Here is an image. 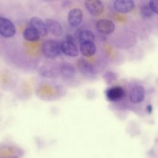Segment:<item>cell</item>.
I'll return each mask as SVG.
<instances>
[{
    "label": "cell",
    "instance_id": "1",
    "mask_svg": "<svg viewBox=\"0 0 158 158\" xmlns=\"http://www.w3.org/2000/svg\"><path fill=\"white\" fill-rule=\"evenodd\" d=\"M43 54L48 58H54L58 56L61 51L60 44L56 41H47L43 44L41 47Z\"/></svg>",
    "mask_w": 158,
    "mask_h": 158
},
{
    "label": "cell",
    "instance_id": "2",
    "mask_svg": "<svg viewBox=\"0 0 158 158\" xmlns=\"http://www.w3.org/2000/svg\"><path fill=\"white\" fill-rule=\"evenodd\" d=\"M16 32L14 24L8 19L0 17V35L5 38L14 36Z\"/></svg>",
    "mask_w": 158,
    "mask_h": 158
},
{
    "label": "cell",
    "instance_id": "3",
    "mask_svg": "<svg viewBox=\"0 0 158 158\" xmlns=\"http://www.w3.org/2000/svg\"><path fill=\"white\" fill-rule=\"evenodd\" d=\"M85 6L88 11L94 16L101 15L104 10L102 2L99 0L86 1L85 2Z\"/></svg>",
    "mask_w": 158,
    "mask_h": 158
},
{
    "label": "cell",
    "instance_id": "4",
    "mask_svg": "<svg viewBox=\"0 0 158 158\" xmlns=\"http://www.w3.org/2000/svg\"><path fill=\"white\" fill-rule=\"evenodd\" d=\"M125 95V91L121 86H113L106 91L107 99L110 101H118L121 100Z\"/></svg>",
    "mask_w": 158,
    "mask_h": 158
},
{
    "label": "cell",
    "instance_id": "5",
    "mask_svg": "<svg viewBox=\"0 0 158 158\" xmlns=\"http://www.w3.org/2000/svg\"><path fill=\"white\" fill-rule=\"evenodd\" d=\"M68 22L70 26L77 27L83 20V12L79 8H73L68 13Z\"/></svg>",
    "mask_w": 158,
    "mask_h": 158
},
{
    "label": "cell",
    "instance_id": "6",
    "mask_svg": "<svg viewBox=\"0 0 158 158\" xmlns=\"http://www.w3.org/2000/svg\"><path fill=\"white\" fill-rule=\"evenodd\" d=\"M96 28L98 31L104 35L112 33L115 30V25L113 22L108 19H100L96 23Z\"/></svg>",
    "mask_w": 158,
    "mask_h": 158
},
{
    "label": "cell",
    "instance_id": "7",
    "mask_svg": "<svg viewBox=\"0 0 158 158\" xmlns=\"http://www.w3.org/2000/svg\"><path fill=\"white\" fill-rule=\"evenodd\" d=\"M145 97V91L143 86L136 85L133 87L129 93V98L133 103H139L142 102Z\"/></svg>",
    "mask_w": 158,
    "mask_h": 158
},
{
    "label": "cell",
    "instance_id": "8",
    "mask_svg": "<svg viewBox=\"0 0 158 158\" xmlns=\"http://www.w3.org/2000/svg\"><path fill=\"white\" fill-rule=\"evenodd\" d=\"M30 23L31 27L35 29L40 36H46L48 34V29L44 22L38 17H32L30 19Z\"/></svg>",
    "mask_w": 158,
    "mask_h": 158
},
{
    "label": "cell",
    "instance_id": "9",
    "mask_svg": "<svg viewBox=\"0 0 158 158\" xmlns=\"http://www.w3.org/2000/svg\"><path fill=\"white\" fill-rule=\"evenodd\" d=\"M45 23L48 31H49L52 35L56 36H60L63 34V28L59 22L54 19H46Z\"/></svg>",
    "mask_w": 158,
    "mask_h": 158
},
{
    "label": "cell",
    "instance_id": "10",
    "mask_svg": "<svg viewBox=\"0 0 158 158\" xmlns=\"http://www.w3.org/2000/svg\"><path fill=\"white\" fill-rule=\"evenodd\" d=\"M134 7L135 2L132 0H117L114 2L115 9L121 13L129 12Z\"/></svg>",
    "mask_w": 158,
    "mask_h": 158
},
{
    "label": "cell",
    "instance_id": "11",
    "mask_svg": "<svg viewBox=\"0 0 158 158\" xmlns=\"http://www.w3.org/2000/svg\"><path fill=\"white\" fill-rule=\"evenodd\" d=\"M61 51L62 52L70 57H76L78 55V49L73 42L67 40L64 41L60 44Z\"/></svg>",
    "mask_w": 158,
    "mask_h": 158
},
{
    "label": "cell",
    "instance_id": "12",
    "mask_svg": "<svg viewBox=\"0 0 158 158\" xmlns=\"http://www.w3.org/2000/svg\"><path fill=\"white\" fill-rule=\"evenodd\" d=\"M81 53L85 57L93 56L96 51V47L93 42H86L81 43L80 47Z\"/></svg>",
    "mask_w": 158,
    "mask_h": 158
},
{
    "label": "cell",
    "instance_id": "13",
    "mask_svg": "<svg viewBox=\"0 0 158 158\" xmlns=\"http://www.w3.org/2000/svg\"><path fill=\"white\" fill-rule=\"evenodd\" d=\"M23 36L25 40L31 42L38 41L40 38V35L38 33L31 27H27L24 30Z\"/></svg>",
    "mask_w": 158,
    "mask_h": 158
},
{
    "label": "cell",
    "instance_id": "14",
    "mask_svg": "<svg viewBox=\"0 0 158 158\" xmlns=\"http://www.w3.org/2000/svg\"><path fill=\"white\" fill-rule=\"evenodd\" d=\"M60 73L65 78L72 77L75 72L74 67L70 64H62L59 68Z\"/></svg>",
    "mask_w": 158,
    "mask_h": 158
},
{
    "label": "cell",
    "instance_id": "15",
    "mask_svg": "<svg viewBox=\"0 0 158 158\" xmlns=\"http://www.w3.org/2000/svg\"><path fill=\"white\" fill-rule=\"evenodd\" d=\"M79 41L81 43L86 42H93L94 40V35L90 30H83L81 31L78 36Z\"/></svg>",
    "mask_w": 158,
    "mask_h": 158
},
{
    "label": "cell",
    "instance_id": "16",
    "mask_svg": "<svg viewBox=\"0 0 158 158\" xmlns=\"http://www.w3.org/2000/svg\"><path fill=\"white\" fill-rule=\"evenodd\" d=\"M140 10H141V15L144 17L149 18V17H152V15H153L154 12L151 9L149 6L148 4L143 5L141 7Z\"/></svg>",
    "mask_w": 158,
    "mask_h": 158
},
{
    "label": "cell",
    "instance_id": "17",
    "mask_svg": "<svg viewBox=\"0 0 158 158\" xmlns=\"http://www.w3.org/2000/svg\"><path fill=\"white\" fill-rule=\"evenodd\" d=\"M79 67L80 69V70L83 72L84 73H88L89 72L91 71V68L89 67V65H88L85 61H81L79 63Z\"/></svg>",
    "mask_w": 158,
    "mask_h": 158
},
{
    "label": "cell",
    "instance_id": "18",
    "mask_svg": "<svg viewBox=\"0 0 158 158\" xmlns=\"http://www.w3.org/2000/svg\"><path fill=\"white\" fill-rule=\"evenodd\" d=\"M149 6L153 12L158 14V0L149 1Z\"/></svg>",
    "mask_w": 158,
    "mask_h": 158
},
{
    "label": "cell",
    "instance_id": "19",
    "mask_svg": "<svg viewBox=\"0 0 158 158\" xmlns=\"http://www.w3.org/2000/svg\"><path fill=\"white\" fill-rule=\"evenodd\" d=\"M146 110H147V112H148V113L151 114L152 112V105L149 104V105L147 106V107H146Z\"/></svg>",
    "mask_w": 158,
    "mask_h": 158
}]
</instances>
